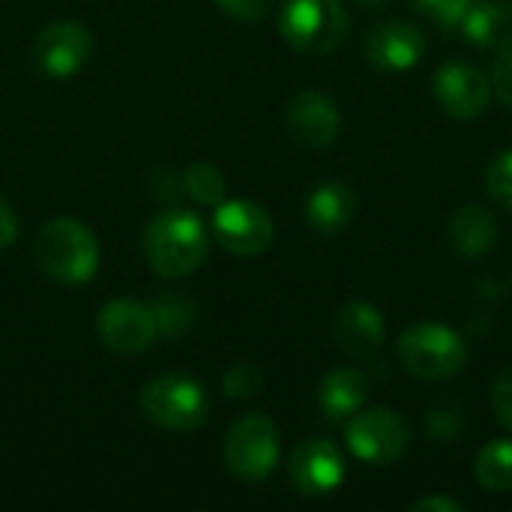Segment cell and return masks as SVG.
<instances>
[{"instance_id":"f1b7e54d","label":"cell","mask_w":512,"mask_h":512,"mask_svg":"<svg viewBox=\"0 0 512 512\" xmlns=\"http://www.w3.org/2000/svg\"><path fill=\"white\" fill-rule=\"evenodd\" d=\"M492 408H495L498 420L512 432V366L501 369L492 384Z\"/></svg>"},{"instance_id":"7402d4cb","label":"cell","mask_w":512,"mask_h":512,"mask_svg":"<svg viewBox=\"0 0 512 512\" xmlns=\"http://www.w3.org/2000/svg\"><path fill=\"white\" fill-rule=\"evenodd\" d=\"M183 189L192 201H198L204 207H216L225 201V177L219 168H213L207 162H198L183 171Z\"/></svg>"},{"instance_id":"7c38bea8","label":"cell","mask_w":512,"mask_h":512,"mask_svg":"<svg viewBox=\"0 0 512 512\" xmlns=\"http://www.w3.org/2000/svg\"><path fill=\"white\" fill-rule=\"evenodd\" d=\"M285 129L300 147L324 150L342 132V111L327 93L303 90L285 108Z\"/></svg>"},{"instance_id":"ac0fdd59","label":"cell","mask_w":512,"mask_h":512,"mask_svg":"<svg viewBox=\"0 0 512 512\" xmlns=\"http://www.w3.org/2000/svg\"><path fill=\"white\" fill-rule=\"evenodd\" d=\"M369 393H372V381L366 372L354 366H336L318 384V405L327 414V420H345L366 405Z\"/></svg>"},{"instance_id":"44dd1931","label":"cell","mask_w":512,"mask_h":512,"mask_svg":"<svg viewBox=\"0 0 512 512\" xmlns=\"http://www.w3.org/2000/svg\"><path fill=\"white\" fill-rule=\"evenodd\" d=\"M150 312H153V318H156L159 336H168V339L186 336V333L195 327V321H198L195 303H189L183 294H159V297L150 303Z\"/></svg>"},{"instance_id":"d6986e66","label":"cell","mask_w":512,"mask_h":512,"mask_svg":"<svg viewBox=\"0 0 512 512\" xmlns=\"http://www.w3.org/2000/svg\"><path fill=\"white\" fill-rule=\"evenodd\" d=\"M462 36L477 48H501L512 39V3L507 0H474L459 24Z\"/></svg>"},{"instance_id":"83f0119b","label":"cell","mask_w":512,"mask_h":512,"mask_svg":"<svg viewBox=\"0 0 512 512\" xmlns=\"http://www.w3.org/2000/svg\"><path fill=\"white\" fill-rule=\"evenodd\" d=\"M492 90L504 105L512 108V39L498 48L495 66H492Z\"/></svg>"},{"instance_id":"8992f818","label":"cell","mask_w":512,"mask_h":512,"mask_svg":"<svg viewBox=\"0 0 512 512\" xmlns=\"http://www.w3.org/2000/svg\"><path fill=\"white\" fill-rule=\"evenodd\" d=\"M222 462L231 477L243 483H261L279 462V429L267 414L240 417L222 444Z\"/></svg>"},{"instance_id":"2e32d148","label":"cell","mask_w":512,"mask_h":512,"mask_svg":"<svg viewBox=\"0 0 512 512\" xmlns=\"http://www.w3.org/2000/svg\"><path fill=\"white\" fill-rule=\"evenodd\" d=\"M303 216L315 234H339L357 216V192L342 180H327L309 192Z\"/></svg>"},{"instance_id":"ba28073f","label":"cell","mask_w":512,"mask_h":512,"mask_svg":"<svg viewBox=\"0 0 512 512\" xmlns=\"http://www.w3.org/2000/svg\"><path fill=\"white\" fill-rule=\"evenodd\" d=\"M213 237L216 243L231 252V255H240V258H255V255H264L273 240H276V225H273V216L249 201V198H237V201H222L216 204V213H213Z\"/></svg>"},{"instance_id":"5b68a950","label":"cell","mask_w":512,"mask_h":512,"mask_svg":"<svg viewBox=\"0 0 512 512\" xmlns=\"http://www.w3.org/2000/svg\"><path fill=\"white\" fill-rule=\"evenodd\" d=\"M279 30L291 48L321 57L342 45L348 33V12L342 0H285Z\"/></svg>"},{"instance_id":"d6a6232c","label":"cell","mask_w":512,"mask_h":512,"mask_svg":"<svg viewBox=\"0 0 512 512\" xmlns=\"http://www.w3.org/2000/svg\"><path fill=\"white\" fill-rule=\"evenodd\" d=\"M360 6H366V9H384L390 0H357Z\"/></svg>"},{"instance_id":"9a60e30c","label":"cell","mask_w":512,"mask_h":512,"mask_svg":"<svg viewBox=\"0 0 512 512\" xmlns=\"http://www.w3.org/2000/svg\"><path fill=\"white\" fill-rule=\"evenodd\" d=\"M333 339L342 354L354 360H372L387 339L384 315L366 300H351L333 318Z\"/></svg>"},{"instance_id":"e0dca14e","label":"cell","mask_w":512,"mask_h":512,"mask_svg":"<svg viewBox=\"0 0 512 512\" xmlns=\"http://www.w3.org/2000/svg\"><path fill=\"white\" fill-rule=\"evenodd\" d=\"M447 243L459 258H483L498 243V219L483 204H462L447 219Z\"/></svg>"},{"instance_id":"3957f363","label":"cell","mask_w":512,"mask_h":512,"mask_svg":"<svg viewBox=\"0 0 512 512\" xmlns=\"http://www.w3.org/2000/svg\"><path fill=\"white\" fill-rule=\"evenodd\" d=\"M138 408L165 432H195L210 414V396L201 381L180 372H165L141 387Z\"/></svg>"},{"instance_id":"7a4b0ae2","label":"cell","mask_w":512,"mask_h":512,"mask_svg":"<svg viewBox=\"0 0 512 512\" xmlns=\"http://www.w3.org/2000/svg\"><path fill=\"white\" fill-rule=\"evenodd\" d=\"M33 261L57 285H84L99 270V240L84 222L57 216L36 231Z\"/></svg>"},{"instance_id":"4dcf8cb0","label":"cell","mask_w":512,"mask_h":512,"mask_svg":"<svg viewBox=\"0 0 512 512\" xmlns=\"http://www.w3.org/2000/svg\"><path fill=\"white\" fill-rule=\"evenodd\" d=\"M18 240V216L6 198H0V252H6Z\"/></svg>"},{"instance_id":"9c48e42d","label":"cell","mask_w":512,"mask_h":512,"mask_svg":"<svg viewBox=\"0 0 512 512\" xmlns=\"http://www.w3.org/2000/svg\"><path fill=\"white\" fill-rule=\"evenodd\" d=\"M96 333L102 345L120 357H135V354L150 351L159 336L150 303H138V300L105 303L96 318Z\"/></svg>"},{"instance_id":"5bb4252c","label":"cell","mask_w":512,"mask_h":512,"mask_svg":"<svg viewBox=\"0 0 512 512\" xmlns=\"http://www.w3.org/2000/svg\"><path fill=\"white\" fill-rule=\"evenodd\" d=\"M363 54L375 69L405 72L417 66L426 54V36L408 21H381L363 39Z\"/></svg>"},{"instance_id":"30bf717a","label":"cell","mask_w":512,"mask_h":512,"mask_svg":"<svg viewBox=\"0 0 512 512\" xmlns=\"http://www.w3.org/2000/svg\"><path fill=\"white\" fill-rule=\"evenodd\" d=\"M93 54V33L81 21H54L33 42V63L48 78H69Z\"/></svg>"},{"instance_id":"1f68e13d","label":"cell","mask_w":512,"mask_h":512,"mask_svg":"<svg viewBox=\"0 0 512 512\" xmlns=\"http://www.w3.org/2000/svg\"><path fill=\"white\" fill-rule=\"evenodd\" d=\"M411 512H462V504L444 495H432V498H420L411 504Z\"/></svg>"},{"instance_id":"cb8c5ba5","label":"cell","mask_w":512,"mask_h":512,"mask_svg":"<svg viewBox=\"0 0 512 512\" xmlns=\"http://www.w3.org/2000/svg\"><path fill=\"white\" fill-rule=\"evenodd\" d=\"M264 390V372L255 363H234L222 375V393L228 399H255Z\"/></svg>"},{"instance_id":"603a6c76","label":"cell","mask_w":512,"mask_h":512,"mask_svg":"<svg viewBox=\"0 0 512 512\" xmlns=\"http://www.w3.org/2000/svg\"><path fill=\"white\" fill-rule=\"evenodd\" d=\"M465 432V411L456 402H438L426 411V435L435 444H453Z\"/></svg>"},{"instance_id":"ffe728a7","label":"cell","mask_w":512,"mask_h":512,"mask_svg":"<svg viewBox=\"0 0 512 512\" xmlns=\"http://www.w3.org/2000/svg\"><path fill=\"white\" fill-rule=\"evenodd\" d=\"M474 474H477V483H480L486 492H510L512 489V441L510 438H498V441L486 444V447L477 453Z\"/></svg>"},{"instance_id":"52a82bcc","label":"cell","mask_w":512,"mask_h":512,"mask_svg":"<svg viewBox=\"0 0 512 512\" xmlns=\"http://www.w3.org/2000/svg\"><path fill=\"white\" fill-rule=\"evenodd\" d=\"M411 423L393 408H360L345 429L348 450L366 465H390L411 447Z\"/></svg>"},{"instance_id":"6da1fadb","label":"cell","mask_w":512,"mask_h":512,"mask_svg":"<svg viewBox=\"0 0 512 512\" xmlns=\"http://www.w3.org/2000/svg\"><path fill=\"white\" fill-rule=\"evenodd\" d=\"M141 249L153 273L165 279H183L207 261L210 231L198 213L168 207L144 228Z\"/></svg>"},{"instance_id":"f546056e","label":"cell","mask_w":512,"mask_h":512,"mask_svg":"<svg viewBox=\"0 0 512 512\" xmlns=\"http://www.w3.org/2000/svg\"><path fill=\"white\" fill-rule=\"evenodd\" d=\"M219 9L237 21H261L270 9H273V0H216Z\"/></svg>"},{"instance_id":"4fadbf2b","label":"cell","mask_w":512,"mask_h":512,"mask_svg":"<svg viewBox=\"0 0 512 512\" xmlns=\"http://www.w3.org/2000/svg\"><path fill=\"white\" fill-rule=\"evenodd\" d=\"M288 477L300 495L321 498L345 483V459L333 441L309 438L294 447L288 462Z\"/></svg>"},{"instance_id":"277c9868","label":"cell","mask_w":512,"mask_h":512,"mask_svg":"<svg viewBox=\"0 0 512 512\" xmlns=\"http://www.w3.org/2000/svg\"><path fill=\"white\" fill-rule=\"evenodd\" d=\"M399 363L408 375L420 381H450L462 375L468 366V345L465 339L435 321H423L408 327L399 336Z\"/></svg>"},{"instance_id":"4316f807","label":"cell","mask_w":512,"mask_h":512,"mask_svg":"<svg viewBox=\"0 0 512 512\" xmlns=\"http://www.w3.org/2000/svg\"><path fill=\"white\" fill-rule=\"evenodd\" d=\"M147 189H150V195H153L159 204H168V207H174V204L186 195V189H183V174L174 171V168H165V165H159V168L150 171Z\"/></svg>"},{"instance_id":"8fae6325","label":"cell","mask_w":512,"mask_h":512,"mask_svg":"<svg viewBox=\"0 0 512 512\" xmlns=\"http://www.w3.org/2000/svg\"><path fill=\"white\" fill-rule=\"evenodd\" d=\"M492 99V78L468 63L453 60L435 72V102L453 120H474L489 108Z\"/></svg>"},{"instance_id":"d4e9b609","label":"cell","mask_w":512,"mask_h":512,"mask_svg":"<svg viewBox=\"0 0 512 512\" xmlns=\"http://www.w3.org/2000/svg\"><path fill=\"white\" fill-rule=\"evenodd\" d=\"M486 192L495 204L512 213V147L501 150L486 168Z\"/></svg>"},{"instance_id":"484cf974","label":"cell","mask_w":512,"mask_h":512,"mask_svg":"<svg viewBox=\"0 0 512 512\" xmlns=\"http://www.w3.org/2000/svg\"><path fill=\"white\" fill-rule=\"evenodd\" d=\"M414 9L438 27H459L474 0H411Z\"/></svg>"}]
</instances>
